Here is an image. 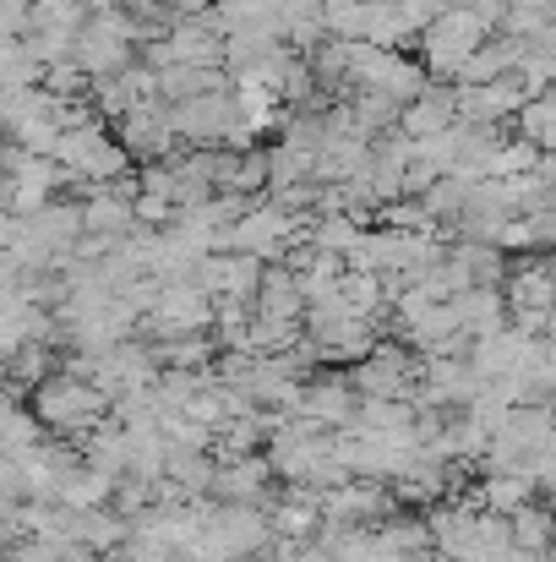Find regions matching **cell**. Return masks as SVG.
<instances>
[{
	"label": "cell",
	"mask_w": 556,
	"mask_h": 562,
	"mask_svg": "<svg viewBox=\"0 0 556 562\" xmlns=\"http://www.w3.org/2000/svg\"><path fill=\"white\" fill-rule=\"evenodd\" d=\"M508 312H556V257H524L508 268Z\"/></svg>",
	"instance_id": "8fae6325"
},
{
	"label": "cell",
	"mask_w": 556,
	"mask_h": 562,
	"mask_svg": "<svg viewBox=\"0 0 556 562\" xmlns=\"http://www.w3.org/2000/svg\"><path fill=\"white\" fill-rule=\"evenodd\" d=\"M273 459L268 453H251V459H235V464H218V481H213V503H246V508H273Z\"/></svg>",
	"instance_id": "9c48e42d"
},
{
	"label": "cell",
	"mask_w": 556,
	"mask_h": 562,
	"mask_svg": "<svg viewBox=\"0 0 556 562\" xmlns=\"http://www.w3.org/2000/svg\"><path fill=\"white\" fill-rule=\"evenodd\" d=\"M121 562H185V558L175 552V547H164V541H154V536H137V530H132V541H126Z\"/></svg>",
	"instance_id": "d4e9b609"
},
{
	"label": "cell",
	"mask_w": 556,
	"mask_h": 562,
	"mask_svg": "<svg viewBox=\"0 0 556 562\" xmlns=\"http://www.w3.org/2000/svg\"><path fill=\"white\" fill-rule=\"evenodd\" d=\"M213 323H218V301L191 279V284H170V290H164L159 312H154V317H143L137 339H148V345L191 339V334H213Z\"/></svg>",
	"instance_id": "3957f363"
},
{
	"label": "cell",
	"mask_w": 556,
	"mask_h": 562,
	"mask_svg": "<svg viewBox=\"0 0 556 562\" xmlns=\"http://www.w3.org/2000/svg\"><path fill=\"white\" fill-rule=\"evenodd\" d=\"M5 552H11L5 562H71V558H66V547L38 541V536H27V541H16V547H5Z\"/></svg>",
	"instance_id": "484cf974"
},
{
	"label": "cell",
	"mask_w": 556,
	"mask_h": 562,
	"mask_svg": "<svg viewBox=\"0 0 556 562\" xmlns=\"http://www.w3.org/2000/svg\"><path fill=\"white\" fill-rule=\"evenodd\" d=\"M350 382H355L361 398H404V404H415V393H420V356L409 345L382 339L366 361L350 372Z\"/></svg>",
	"instance_id": "277c9868"
},
{
	"label": "cell",
	"mask_w": 556,
	"mask_h": 562,
	"mask_svg": "<svg viewBox=\"0 0 556 562\" xmlns=\"http://www.w3.org/2000/svg\"><path fill=\"white\" fill-rule=\"evenodd\" d=\"M361 404H366V398L355 393V382L339 372L311 376L306 393H300V415L317 420V426H328V431H350V426L361 420Z\"/></svg>",
	"instance_id": "ba28073f"
},
{
	"label": "cell",
	"mask_w": 556,
	"mask_h": 562,
	"mask_svg": "<svg viewBox=\"0 0 556 562\" xmlns=\"http://www.w3.org/2000/svg\"><path fill=\"white\" fill-rule=\"evenodd\" d=\"M497 246H502L508 257H513V251H524V257L541 251V229H535V218H508L502 235H497Z\"/></svg>",
	"instance_id": "cb8c5ba5"
},
{
	"label": "cell",
	"mask_w": 556,
	"mask_h": 562,
	"mask_svg": "<svg viewBox=\"0 0 556 562\" xmlns=\"http://www.w3.org/2000/svg\"><path fill=\"white\" fill-rule=\"evenodd\" d=\"M458 126V88L453 82H431L415 104H404V115H398V132L409 137V143H425V137H442V132H453Z\"/></svg>",
	"instance_id": "30bf717a"
},
{
	"label": "cell",
	"mask_w": 556,
	"mask_h": 562,
	"mask_svg": "<svg viewBox=\"0 0 556 562\" xmlns=\"http://www.w3.org/2000/svg\"><path fill=\"white\" fill-rule=\"evenodd\" d=\"M0 22H5V38H27L33 33V0H0Z\"/></svg>",
	"instance_id": "4316f807"
},
{
	"label": "cell",
	"mask_w": 556,
	"mask_h": 562,
	"mask_svg": "<svg viewBox=\"0 0 556 562\" xmlns=\"http://www.w3.org/2000/svg\"><path fill=\"white\" fill-rule=\"evenodd\" d=\"M508 530H513V547H519L524 558L546 562V552H552V541H556V508L530 503V508H519V514L508 519Z\"/></svg>",
	"instance_id": "ac0fdd59"
},
{
	"label": "cell",
	"mask_w": 556,
	"mask_h": 562,
	"mask_svg": "<svg viewBox=\"0 0 556 562\" xmlns=\"http://www.w3.org/2000/svg\"><path fill=\"white\" fill-rule=\"evenodd\" d=\"M469 196H475V181L442 176L436 187H431L425 196H420V202L431 207V218H436V224H442V218H447V224H458V218H464V207H469Z\"/></svg>",
	"instance_id": "44dd1931"
},
{
	"label": "cell",
	"mask_w": 556,
	"mask_h": 562,
	"mask_svg": "<svg viewBox=\"0 0 556 562\" xmlns=\"http://www.w3.org/2000/svg\"><path fill=\"white\" fill-rule=\"evenodd\" d=\"M486 38H497V27H491L480 11H469V5H453L447 16H436V22L420 33L425 71H431L436 82H453V88H458V77H464L469 55H475Z\"/></svg>",
	"instance_id": "6da1fadb"
},
{
	"label": "cell",
	"mask_w": 556,
	"mask_h": 562,
	"mask_svg": "<svg viewBox=\"0 0 556 562\" xmlns=\"http://www.w3.org/2000/svg\"><path fill=\"white\" fill-rule=\"evenodd\" d=\"M361 44L404 49V44H420V27L404 16V5H361Z\"/></svg>",
	"instance_id": "9a60e30c"
},
{
	"label": "cell",
	"mask_w": 556,
	"mask_h": 562,
	"mask_svg": "<svg viewBox=\"0 0 556 562\" xmlns=\"http://www.w3.org/2000/svg\"><path fill=\"white\" fill-rule=\"evenodd\" d=\"M148 5H159V0H121V11H132V16H137V11H148Z\"/></svg>",
	"instance_id": "83f0119b"
},
{
	"label": "cell",
	"mask_w": 556,
	"mask_h": 562,
	"mask_svg": "<svg viewBox=\"0 0 556 562\" xmlns=\"http://www.w3.org/2000/svg\"><path fill=\"white\" fill-rule=\"evenodd\" d=\"M393 312V306H387ZM387 312L382 317H366V312H355V306H344V301H322V306H311L306 312V334L322 345V361H366L371 350L382 345V334H387Z\"/></svg>",
	"instance_id": "7a4b0ae2"
},
{
	"label": "cell",
	"mask_w": 556,
	"mask_h": 562,
	"mask_svg": "<svg viewBox=\"0 0 556 562\" xmlns=\"http://www.w3.org/2000/svg\"><path fill=\"white\" fill-rule=\"evenodd\" d=\"M262 273H268V262H257V257H246V251H218V257L202 262L196 284H202L213 301H246V306H257Z\"/></svg>",
	"instance_id": "52a82bcc"
},
{
	"label": "cell",
	"mask_w": 556,
	"mask_h": 562,
	"mask_svg": "<svg viewBox=\"0 0 556 562\" xmlns=\"http://www.w3.org/2000/svg\"><path fill=\"white\" fill-rule=\"evenodd\" d=\"M453 312H458V328H464L475 345H480V339H491V334H502V328H513L508 295H502V290H486V284L464 290V295L453 301Z\"/></svg>",
	"instance_id": "5bb4252c"
},
{
	"label": "cell",
	"mask_w": 556,
	"mask_h": 562,
	"mask_svg": "<svg viewBox=\"0 0 556 562\" xmlns=\"http://www.w3.org/2000/svg\"><path fill=\"white\" fill-rule=\"evenodd\" d=\"M115 475H104V470H93L88 459L66 475V486H60V503L66 508H82V514H93V508H115Z\"/></svg>",
	"instance_id": "2e32d148"
},
{
	"label": "cell",
	"mask_w": 556,
	"mask_h": 562,
	"mask_svg": "<svg viewBox=\"0 0 556 562\" xmlns=\"http://www.w3.org/2000/svg\"><path fill=\"white\" fill-rule=\"evenodd\" d=\"M5 93H16V88H44V66L27 55V44L22 38H5Z\"/></svg>",
	"instance_id": "603a6c76"
},
{
	"label": "cell",
	"mask_w": 556,
	"mask_h": 562,
	"mask_svg": "<svg viewBox=\"0 0 556 562\" xmlns=\"http://www.w3.org/2000/svg\"><path fill=\"white\" fill-rule=\"evenodd\" d=\"M398 514V497L382 481H344L333 492H322V519L344 525V530H376Z\"/></svg>",
	"instance_id": "8992f818"
},
{
	"label": "cell",
	"mask_w": 556,
	"mask_h": 562,
	"mask_svg": "<svg viewBox=\"0 0 556 562\" xmlns=\"http://www.w3.org/2000/svg\"><path fill=\"white\" fill-rule=\"evenodd\" d=\"M541 148L535 143H524V137H508L502 148H497V159H491V176L486 181H519V176H535L541 170Z\"/></svg>",
	"instance_id": "ffe728a7"
},
{
	"label": "cell",
	"mask_w": 556,
	"mask_h": 562,
	"mask_svg": "<svg viewBox=\"0 0 556 562\" xmlns=\"http://www.w3.org/2000/svg\"><path fill=\"white\" fill-rule=\"evenodd\" d=\"M311 301L300 290V273L290 262H268L262 273V295H257V317H279V323H306Z\"/></svg>",
	"instance_id": "4fadbf2b"
},
{
	"label": "cell",
	"mask_w": 556,
	"mask_h": 562,
	"mask_svg": "<svg viewBox=\"0 0 556 562\" xmlns=\"http://www.w3.org/2000/svg\"><path fill=\"white\" fill-rule=\"evenodd\" d=\"M115 137H121V148H126V154H132L137 165H164V159H175V154H181V132H175V104L154 99V104L132 110L126 121H115Z\"/></svg>",
	"instance_id": "5b68a950"
},
{
	"label": "cell",
	"mask_w": 556,
	"mask_h": 562,
	"mask_svg": "<svg viewBox=\"0 0 556 562\" xmlns=\"http://www.w3.org/2000/svg\"><path fill=\"white\" fill-rule=\"evenodd\" d=\"M229 191H240V196H262V191H273V159H268V148H246V154H240Z\"/></svg>",
	"instance_id": "7402d4cb"
},
{
	"label": "cell",
	"mask_w": 556,
	"mask_h": 562,
	"mask_svg": "<svg viewBox=\"0 0 556 562\" xmlns=\"http://www.w3.org/2000/svg\"><path fill=\"white\" fill-rule=\"evenodd\" d=\"M535 492H541V481H535L530 470H491V475H480V486H469V497H458V503H475V508H486V514H497V519H513L519 508L535 503Z\"/></svg>",
	"instance_id": "7c38bea8"
},
{
	"label": "cell",
	"mask_w": 556,
	"mask_h": 562,
	"mask_svg": "<svg viewBox=\"0 0 556 562\" xmlns=\"http://www.w3.org/2000/svg\"><path fill=\"white\" fill-rule=\"evenodd\" d=\"M44 448V420L33 415V404L22 398V404H11V415H5V459H33Z\"/></svg>",
	"instance_id": "d6986e66"
},
{
	"label": "cell",
	"mask_w": 556,
	"mask_h": 562,
	"mask_svg": "<svg viewBox=\"0 0 556 562\" xmlns=\"http://www.w3.org/2000/svg\"><path fill=\"white\" fill-rule=\"evenodd\" d=\"M371 224L361 218H350V213H317V218H306V240L317 246V251H333V257H355V246H361V235H366Z\"/></svg>",
	"instance_id": "e0dca14e"
}]
</instances>
